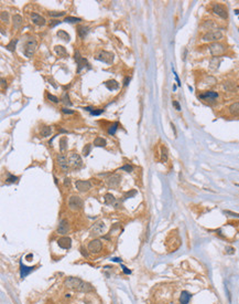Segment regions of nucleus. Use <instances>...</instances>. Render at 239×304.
Returning a JSON list of instances; mask_svg holds the SVG:
<instances>
[{"mask_svg":"<svg viewBox=\"0 0 239 304\" xmlns=\"http://www.w3.org/2000/svg\"><path fill=\"white\" fill-rule=\"evenodd\" d=\"M75 187H76V189L78 191L86 192L92 188V184L88 180H76L75 181Z\"/></svg>","mask_w":239,"mask_h":304,"instance_id":"obj_10","label":"nucleus"},{"mask_svg":"<svg viewBox=\"0 0 239 304\" xmlns=\"http://www.w3.org/2000/svg\"><path fill=\"white\" fill-rule=\"evenodd\" d=\"M213 12L223 19L228 18L227 9L225 8V6H223L221 3H215V5H213Z\"/></svg>","mask_w":239,"mask_h":304,"instance_id":"obj_7","label":"nucleus"},{"mask_svg":"<svg viewBox=\"0 0 239 304\" xmlns=\"http://www.w3.org/2000/svg\"><path fill=\"white\" fill-rule=\"evenodd\" d=\"M68 163H69V165H72V167L76 168V169H78L83 166V161H82L80 156L78 154H75V153L71 154L69 158H68Z\"/></svg>","mask_w":239,"mask_h":304,"instance_id":"obj_9","label":"nucleus"},{"mask_svg":"<svg viewBox=\"0 0 239 304\" xmlns=\"http://www.w3.org/2000/svg\"><path fill=\"white\" fill-rule=\"evenodd\" d=\"M223 87L226 90L227 92H235L237 90V84L234 82H225L223 84Z\"/></svg>","mask_w":239,"mask_h":304,"instance_id":"obj_23","label":"nucleus"},{"mask_svg":"<svg viewBox=\"0 0 239 304\" xmlns=\"http://www.w3.org/2000/svg\"><path fill=\"white\" fill-rule=\"evenodd\" d=\"M104 199H105V204H106V205H115V202L117 201L116 198H115L111 194H106Z\"/></svg>","mask_w":239,"mask_h":304,"instance_id":"obj_27","label":"nucleus"},{"mask_svg":"<svg viewBox=\"0 0 239 304\" xmlns=\"http://www.w3.org/2000/svg\"><path fill=\"white\" fill-rule=\"evenodd\" d=\"M67 149V138L66 137H62L60 139V150L61 152H65Z\"/></svg>","mask_w":239,"mask_h":304,"instance_id":"obj_30","label":"nucleus"},{"mask_svg":"<svg viewBox=\"0 0 239 304\" xmlns=\"http://www.w3.org/2000/svg\"><path fill=\"white\" fill-rule=\"evenodd\" d=\"M191 298H192L191 293H189L187 291H183L182 293H181V295H180V303L181 304H189Z\"/></svg>","mask_w":239,"mask_h":304,"instance_id":"obj_19","label":"nucleus"},{"mask_svg":"<svg viewBox=\"0 0 239 304\" xmlns=\"http://www.w3.org/2000/svg\"><path fill=\"white\" fill-rule=\"evenodd\" d=\"M68 231V222L66 219H62L57 227V233L60 235H65Z\"/></svg>","mask_w":239,"mask_h":304,"instance_id":"obj_17","label":"nucleus"},{"mask_svg":"<svg viewBox=\"0 0 239 304\" xmlns=\"http://www.w3.org/2000/svg\"><path fill=\"white\" fill-rule=\"evenodd\" d=\"M136 194H137V191H136V190H131L130 192H127V194L123 196V198L127 199V198H130V197H133Z\"/></svg>","mask_w":239,"mask_h":304,"instance_id":"obj_45","label":"nucleus"},{"mask_svg":"<svg viewBox=\"0 0 239 304\" xmlns=\"http://www.w3.org/2000/svg\"><path fill=\"white\" fill-rule=\"evenodd\" d=\"M173 105H174V107H175L178 111H181V106H180L178 101H173Z\"/></svg>","mask_w":239,"mask_h":304,"instance_id":"obj_52","label":"nucleus"},{"mask_svg":"<svg viewBox=\"0 0 239 304\" xmlns=\"http://www.w3.org/2000/svg\"><path fill=\"white\" fill-rule=\"evenodd\" d=\"M69 184H71V180L68 179V178H65V179H64V186L65 187L69 186Z\"/></svg>","mask_w":239,"mask_h":304,"instance_id":"obj_53","label":"nucleus"},{"mask_svg":"<svg viewBox=\"0 0 239 304\" xmlns=\"http://www.w3.org/2000/svg\"><path fill=\"white\" fill-rule=\"evenodd\" d=\"M56 34H57V37L60 38V39L64 40V41H66V42H68V41H69V39H71L69 34H68L66 31H64V30H59Z\"/></svg>","mask_w":239,"mask_h":304,"instance_id":"obj_29","label":"nucleus"},{"mask_svg":"<svg viewBox=\"0 0 239 304\" xmlns=\"http://www.w3.org/2000/svg\"><path fill=\"white\" fill-rule=\"evenodd\" d=\"M129 82H130V78H126V79H125V81H123V85H125V86H127V85L129 84Z\"/></svg>","mask_w":239,"mask_h":304,"instance_id":"obj_54","label":"nucleus"},{"mask_svg":"<svg viewBox=\"0 0 239 304\" xmlns=\"http://www.w3.org/2000/svg\"><path fill=\"white\" fill-rule=\"evenodd\" d=\"M91 150H92V145H91V144H87V145H85V146H84V148H83V155H84V156H88V155H89V153H91Z\"/></svg>","mask_w":239,"mask_h":304,"instance_id":"obj_39","label":"nucleus"},{"mask_svg":"<svg viewBox=\"0 0 239 304\" xmlns=\"http://www.w3.org/2000/svg\"><path fill=\"white\" fill-rule=\"evenodd\" d=\"M57 244L62 249H69L72 246V240L68 237H62L57 240Z\"/></svg>","mask_w":239,"mask_h":304,"instance_id":"obj_15","label":"nucleus"},{"mask_svg":"<svg viewBox=\"0 0 239 304\" xmlns=\"http://www.w3.org/2000/svg\"><path fill=\"white\" fill-rule=\"evenodd\" d=\"M118 126H119L118 122H115V123H114V124L111 125L110 127L108 128V134H109V135H115V134H116V132H117V130H118Z\"/></svg>","mask_w":239,"mask_h":304,"instance_id":"obj_35","label":"nucleus"},{"mask_svg":"<svg viewBox=\"0 0 239 304\" xmlns=\"http://www.w3.org/2000/svg\"><path fill=\"white\" fill-rule=\"evenodd\" d=\"M94 145H95L96 147H105V146L107 145V142H106V139L103 138V137L97 136L95 138V141H94Z\"/></svg>","mask_w":239,"mask_h":304,"instance_id":"obj_25","label":"nucleus"},{"mask_svg":"<svg viewBox=\"0 0 239 304\" xmlns=\"http://www.w3.org/2000/svg\"><path fill=\"white\" fill-rule=\"evenodd\" d=\"M35 50H37V41L34 39H30L25 42L23 53L27 58H31L33 56V53L35 52Z\"/></svg>","mask_w":239,"mask_h":304,"instance_id":"obj_4","label":"nucleus"},{"mask_svg":"<svg viewBox=\"0 0 239 304\" xmlns=\"http://www.w3.org/2000/svg\"><path fill=\"white\" fill-rule=\"evenodd\" d=\"M1 85H2V87H5V85H6V80L3 78H1Z\"/></svg>","mask_w":239,"mask_h":304,"instance_id":"obj_56","label":"nucleus"},{"mask_svg":"<svg viewBox=\"0 0 239 304\" xmlns=\"http://www.w3.org/2000/svg\"><path fill=\"white\" fill-rule=\"evenodd\" d=\"M0 19H1L2 22L8 23V21H9V13L7 12V11H2L1 14H0Z\"/></svg>","mask_w":239,"mask_h":304,"instance_id":"obj_38","label":"nucleus"},{"mask_svg":"<svg viewBox=\"0 0 239 304\" xmlns=\"http://www.w3.org/2000/svg\"><path fill=\"white\" fill-rule=\"evenodd\" d=\"M105 228H106V226H105L103 220H99L97 222H95L94 227L92 228V231H91V232H92V236L96 237V236L103 235L105 231Z\"/></svg>","mask_w":239,"mask_h":304,"instance_id":"obj_8","label":"nucleus"},{"mask_svg":"<svg viewBox=\"0 0 239 304\" xmlns=\"http://www.w3.org/2000/svg\"><path fill=\"white\" fill-rule=\"evenodd\" d=\"M105 86L107 87L109 91H115L119 87V83L116 80H109L105 82Z\"/></svg>","mask_w":239,"mask_h":304,"instance_id":"obj_20","label":"nucleus"},{"mask_svg":"<svg viewBox=\"0 0 239 304\" xmlns=\"http://www.w3.org/2000/svg\"><path fill=\"white\" fill-rule=\"evenodd\" d=\"M225 51H226L225 45L219 43V42H214V43H210V45H209V52H210V54L214 56V58H218V56H221Z\"/></svg>","mask_w":239,"mask_h":304,"instance_id":"obj_2","label":"nucleus"},{"mask_svg":"<svg viewBox=\"0 0 239 304\" xmlns=\"http://www.w3.org/2000/svg\"><path fill=\"white\" fill-rule=\"evenodd\" d=\"M74 59H75V61H76V63H77V72L80 73V71L83 70L84 68H89V64H88V62H87V60L86 59H84L83 56H80V51H75V53H74Z\"/></svg>","mask_w":239,"mask_h":304,"instance_id":"obj_6","label":"nucleus"},{"mask_svg":"<svg viewBox=\"0 0 239 304\" xmlns=\"http://www.w3.org/2000/svg\"><path fill=\"white\" fill-rule=\"evenodd\" d=\"M101 247H103V243L99 239H94L88 243V250L93 253H98L101 250Z\"/></svg>","mask_w":239,"mask_h":304,"instance_id":"obj_12","label":"nucleus"},{"mask_svg":"<svg viewBox=\"0 0 239 304\" xmlns=\"http://www.w3.org/2000/svg\"><path fill=\"white\" fill-rule=\"evenodd\" d=\"M65 22H68V23H77V22H80L82 19L80 18H75V17H66L64 19Z\"/></svg>","mask_w":239,"mask_h":304,"instance_id":"obj_36","label":"nucleus"},{"mask_svg":"<svg viewBox=\"0 0 239 304\" xmlns=\"http://www.w3.org/2000/svg\"><path fill=\"white\" fill-rule=\"evenodd\" d=\"M226 253H228V255H234V253H235V249H234L233 247H227Z\"/></svg>","mask_w":239,"mask_h":304,"instance_id":"obj_49","label":"nucleus"},{"mask_svg":"<svg viewBox=\"0 0 239 304\" xmlns=\"http://www.w3.org/2000/svg\"><path fill=\"white\" fill-rule=\"evenodd\" d=\"M161 161L162 163L168 161V149L164 146H162V148H161Z\"/></svg>","mask_w":239,"mask_h":304,"instance_id":"obj_34","label":"nucleus"},{"mask_svg":"<svg viewBox=\"0 0 239 304\" xmlns=\"http://www.w3.org/2000/svg\"><path fill=\"white\" fill-rule=\"evenodd\" d=\"M7 176H8V178H7V181H8V183H16V181L18 180V177H16V176H13V175L11 174H8Z\"/></svg>","mask_w":239,"mask_h":304,"instance_id":"obj_43","label":"nucleus"},{"mask_svg":"<svg viewBox=\"0 0 239 304\" xmlns=\"http://www.w3.org/2000/svg\"><path fill=\"white\" fill-rule=\"evenodd\" d=\"M62 112L64 113V114H74V111L73 110H69V108H66V107H63L62 108Z\"/></svg>","mask_w":239,"mask_h":304,"instance_id":"obj_48","label":"nucleus"},{"mask_svg":"<svg viewBox=\"0 0 239 304\" xmlns=\"http://www.w3.org/2000/svg\"><path fill=\"white\" fill-rule=\"evenodd\" d=\"M64 285L66 286L69 290H74V291H78V292H89L93 288L91 286V284L86 283L84 281H82L78 278H75V277H71V278H67L64 282Z\"/></svg>","mask_w":239,"mask_h":304,"instance_id":"obj_1","label":"nucleus"},{"mask_svg":"<svg viewBox=\"0 0 239 304\" xmlns=\"http://www.w3.org/2000/svg\"><path fill=\"white\" fill-rule=\"evenodd\" d=\"M88 32H89V28L87 25H78L77 27V33L82 39H84L88 34Z\"/></svg>","mask_w":239,"mask_h":304,"instance_id":"obj_21","label":"nucleus"},{"mask_svg":"<svg viewBox=\"0 0 239 304\" xmlns=\"http://www.w3.org/2000/svg\"><path fill=\"white\" fill-rule=\"evenodd\" d=\"M114 261H116V262H120L121 260H120V259H117V258H115V259H114Z\"/></svg>","mask_w":239,"mask_h":304,"instance_id":"obj_57","label":"nucleus"},{"mask_svg":"<svg viewBox=\"0 0 239 304\" xmlns=\"http://www.w3.org/2000/svg\"><path fill=\"white\" fill-rule=\"evenodd\" d=\"M12 21H13V28L14 29H19L21 25H22V17L20 14H14L12 17Z\"/></svg>","mask_w":239,"mask_h":304,"instance_id":"obj_24","label":"nucleus"},{"mask_svg":"<svg viewBox=\"0 0 239 304\" xmlns=\"http://www.w3.org/2000/svg\"><path fill=\"white\" fill-rule=\"evenodd\" d=\"M219 63H221V60L218 58H213L209 62V67H210V69H217L219 67Z\"/></svg>","mask_w":239,"mask_h":304,"instance_id":"obj_33","label":"nucleus"},{"mask_svg":"<svg viewBox=\"0 0 239 304\" xmlns=\"http://www.w3.org/2000/svg\"><path fill=\"white\" fill-rule=\"evenodd\" d=\"M204 83H205V84H210V85H213V84L216 83V79L213 78V76H206L205 80H204Z\"/></svg>","mask_w":239,"mask_h":304,"instance_id":"obj_40","label":"nucleus"},{"mask_svg":"<svg viewBox=\"0 0 239 304\" xmlns=\"http://www.w3.org/2000/svg\"><path fill=\"white\" fill-rule=\"evenodd\" d=\"M120 170H126L127 173H131V172L133 170V166L127 164V165H125V166H123V167L120 168Z\"/></svg>","mask_w":239,"mask_h":304,"instance_id":"obj_42","label":"nucleus"},{"mask_svg":"<svg viewBox=\"0 0 239 304\" xmlns=\"http://www.w3.org/2000/svg\"><path fill=\"white\" fill-rule=\"evenodd\" d=\"M120 180H121L120 175L112 174L107 178V184H108V186L110 188H117L119 186V184H120Z\"/></svg>","mask_w":239,"mask_h":304,"instance_id":"obj_13","label":"nucleus"},{"mask_svg":"<svg viewBox=\"0 0 239 304\" xmlns=\"http://www.w3.org/2000/svg\"><path fill=\"white\" fill-rule=\"evenodd\" d=\"M97 60L103 61V62L107 63V64H111L114 61V54L108 52V51H101L97 56Z\"/></svg>","mask_w":239,"mask_h":304,"instance_id":"obj_11","label":"nucleus"},{"mask_svg":"<svg viewBox=\"0 0 239 304\" xmlns=\"http://www.w3.org/2000/svg\"><path fill=\"white\" fill-rule=\"evenodd\" d=\"M57 163H59V165L61 166V168L65 172V173H67L68 172V165H69V163H68V159L66 158V156H64V155H59L57 156Z\"/></svg>","mask_w":239,"mask_h":304,"instance_id":"obj_14","label":"nucleus"},{"mask_svg":"<svg viewBox=\"0 0 239 304\" xmlns=\"http://www.w3.org/2000/svg\"><path fill=\"white\" fill-rule=\"evenodd\" d=\"M52 134V128L50 126H43L40 132V135L42 137H49Z\"/></svg>","mask_w":239,"mask_h":304,"instance_id":"obj_28","label":"nucleus"},{"mask_svg":"<svg viewBox=\"0 0 239 304\" xmlns=\"http://www.w3.org/2000/svg\"><path fill=\"white\" fill-rule=\"evenodd\" d=\"M224 213H225V215H229L230 217H238L239 218V213H235V212H232V211L224 210Z\"/></svg>","mask_w":239,"mask_h":304,"instance_id":"obj_46","label":"nucleus"},{"mask_svg":"<svg viewBox=\"0 0 239 304\" xmlns=\"http://www.w3.org/2000/svg\"><path fill=\"white\" fill-rule=\"evenodd\" d=\"M46 96H48V99H49L51 102H53V103H59V102H60V100L57 99L56 96H54V95H52V94L48 93V95H46Z\"/></svg>","mask_w":239,"mask_h":304,"instance_id":"obj_44","label":"nucleus"},{"mask_svg":"<svg viewBox=\"0 0 239 304\" xmlns=\"http://www.w3.org/2000/svg\"><path fill=\"white\" fill-rule=\"evenodd\" d=\"M61 101H63V103H64L65 105H68V106L72 105V102L69 101V96H68V94L66 93V92H65V93H63V96H62Z\"/></svg>","mask_w":239,"mask_h":304,"instance_id":"obj_37","label":"nucleus"},{"mask_svg":"<svg viewBox=\"0 0 239 304\" xmlns=\"http://www.w3.org/2000/svg\"><path fill=\"white\" fill-rule=\"evenodd\" d=\"M229 112L232 113L233 115H236V116H239V102H235L232 105L229 106Z\"/></svg>","mask_w":239,"mask_h":304,"instance_id":"obj_26","label":"nucleus"},{"mask_svg":"<svg viewBox=\"0 0 239 304\" xmlns=\"http://www.w3.org/2000/svg\"><path fill=\"white\" fill-rule=\"evenodd\" d=\"M49 16L50 17H63V16H65V12H63V11H61V12H57V11H50Z\"/></svg>","mask_w":239,"mask_h":304,"instance_id":"obj_41","label":"nucleus"},{"mask_svg":"<svg viewBox=\"0 0 239 304\" xmlns=\"http://www.w3.org/2000/svg\"><path fill=\"white\" fill-rule=\"evenodd\" d=\"M60 23H61V21H59V20H52V22L50 23V27L53 28V27H55L56 25H60Z\"/></svg>","mask_w":239,"mask_h":304,"instance_id":"obj_50","label":"nucleus"},{"mask_svg":"<svg viewBox=\"0 0 239 304\" xmlns=\"http://www.w3.org/2000/svg\"><path fill=\"white\" fill-rule=\"evenodd\" d=\"M33 269H34V268H28V267H25V266H22V264H21V278L27 277V275H28Z\"/></svg>","mask_w":239,"mask_h":304,"instance_id":"obj_32","label":"nucleus"},{"mask_svg":"<svg viewBox=\"0 0 239 304\" xmlns=\"http://www.w3.org/2000/svg\"><path fill=\"white\" fill-rule=\"evenodd\" d=\"M104 112V110H98V111H91V114L92 115H100L101 113Z\"/></svg>","mask_w":239,"mask_h":304,"instance_id":"obj_51","label":"nucleus"},{"mask_svg":"<svg viewBox=\"0 0 239 304\" xmlns=\"http://www.w3.org/2000/svg\"><path fill=\"white\" fill-rule=\"evenodd\" d=\"M68 207H69L71 210L73 211L80 210V208L83 207V200L78 196H71L68 198Z\"/></svg>","mask_w":239,"mask_h":304,"instance_id":"obj_5","label":"nucleus"},{"mask_svg":"<svg viewBox=\"0 0 239 304\" xmlns=\"http://www.w3.org/2000/svg\"><path fill=\"white\" fill-rule=\"evenodd\" d=\"M214 25H215L213 23V22H212V20H209V21H206V22L204 23V27H205V28H208V29H210V28H213Z\"/></svg>","mask_w":239,"mask_h":304,"instance_id":"obj_47","label":"nucleus"},{"mask_svg":"<svg viewBox=\"0 0 239 304\" xmlns=\"http://www.w3.org/2000/svg\"><path fill=\"white\" fill-rule=\"evenodd\" d=\"M198 97L202 100H206V101H214L215 99L218 97V94L216 93V92H213V91H207V92H205V93L200 94Z\"/></svg>","mask_w":239,"mask_h":304,"instance_id":"obj_18","label":"nucleus"},{"mask_svg":"<svg viewBox=\"0 0 239 304\" xmlns=\"http://www.w3.org/2000/svg\"><path fill=\"white\" fill-rule=\"evenodd\" d=\"M123 272L126 273V274H129V273H130V270H128L126 267H123Z\"/></svg>","mask_w":239,"mask_h":304,"instance_id":"obj_55","label":"nucleus"},{"mask_svg":"<svg viewBox=\"0 0 239 304\" xmlns=\"http://www.w3.org/2000/svg\"><path fill=\"white\" fill-rule=\"evenodd\" d=\"M17 42H18V39H13V40H11V41L6 45V49L9 50V51H11V52H13V51L16 50Z\"/></svg>","mask_w":239,"mask_h":304,"instance_id":"obj_31","label":"nucleus"},{"mask_svg":"<svg viewBox=\"0 0 239 304\" xmlns=\"http://www.w3.org/2000/svg\"><path fill=\"white\" fill-rule=\"evenodd\" d=\"M54 52H55L59 56H61V58H65V56H67V51H66V49H65L64 47H62V45H55V47H54Z\"/></svg>","mask_w":239,"mask_h":304,"instance_id":"obj_22","label":"nucleus"},{"mask_svg":"<svg viewBox=\"0 0 239 304\" xmlns=\"http://www.w3.org/2000/svg\"><path fill=\"white\" fill-rule=\"evenodd\" d=\"M31 19H32V22L35 25H44L46 23L44 17H42V16H40V14H37L35 12L31 13Z\"/></svg>","mask_w":239,"mask_h":304,"instance_id":"obj_16","label":"nucleus"},{"mask_svg":"<svg viewBox=\"0 0 239 304\" xmlns=\"http://www.w3.org/2000/svg\"><path fill=\"white\" fill-rule=\"evenodd\" d=\"M221 38H223L221 31H219V30H214V31H209L207 32V33H205L204 37H203V40H204L205 42H213V43H214L216 41L221 40Z\"/></svg>","mask_w":239,"mask_h":304,"instance_id":"obj_3","label":"nucleus"}]
</instances>
